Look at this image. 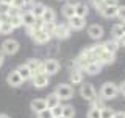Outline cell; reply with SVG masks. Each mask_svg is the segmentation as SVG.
Listing matches in <instances>:
<instances>
[{"instance_id": "obj_1", "label": "cell", "mask_w": 125, "mask_h": 118, "mask_svg": "<svg viewBox=\"0 0 125 118\" xmlns=\"http://www.w3.org/2000/svg\"><path fill=\"white\" fill-rule=\"evenodd\" d=\"M117 95H119V89H117V84H114V82H105L100 87V98H103L105 101L114 100Z\"/></svg>"}, {"instance_id": "obj_2", "label": "cell", "mask_w": 125, "mask_h": 118, "mask_svg": "<svg viewBox=\"0 0 125 118\" xmlns=\"http://www.w3.org/2000/svg\"><path fill=\"white\" fill-rule=\"evenodd\" d=\"M21 45L16 39H6V41L2 42V47H0V51L3 53V56H13L19 51Z\"/></svg>"}, {"instance_id": "obj_3", "label": "cell", "mask_w": 125, "mask_h": 118, "mask_svg": "<svg viewBox=\"0 0 125 118\" xmlns=\"http://www.w3.org/2000/svg\"><path fill=\"white\" fill-rule=\"evenodd\" d=\"M55 93L60 96L61 101H69L73 98V87L70 84H58L56 89H55Z\"/></svg>"}, {"instance_id": "obj_4", "label": "cell", "mask_w": 125, "mask_h": 118, "mask_svg": "<svg viewBox=\"0 0 125 118\" xmlns=\"http://www.w3.org/2000/svg\"><path fill=\"white\" fill-rule=\"evenodd\" d=\"M80 96L86 100L88 103H91L94 98L97 96V92H95V87L91 84V82H81V87H80Z\"/></svg>"}, {"instance_id": "obj_5", "label": "cell", "mask_w": 125, "mask_h": 118, "mask_svg": "<svg viewBox=\"0 0 125 118\" xmlns=\"http://www.w3.org/2000/svg\"><path fill=\"white\" fill-rule=\"evenodd\" d=\"M70 33H72V30H70V26L67 23H56V28H55L53 36L56 39H60V41H64V39L70 37Z\"/></svg>"}, {"instance_id": "obj_6", "label": "cell", "mask_w": 125, "mask_h": 118, "mask_svg": "<svg viewBox=\"0 0 125 118\" xmlns=\"http://www.w3.org/2000/svg\"><path fill=\"white\" fill-rule=\"evenodd\" d=\"M42 64H44V73L47 75V76L56 75L58 72H60V68H61L60 62H58L56 59H47V61L42 62Z\"/></svg>"}, {"instance_id": "obj_7", "label": "cell", "mask_w": 125, "mask_h": 118, "mask_svg": "<svg viewBox=\"0 0 125 118\" xmlns=\"http://www.w3.org/2000/svg\"><path fill=\"white\" fill-rule=\"evenodd\" d=\"M30 34V37L33 39L36 44H47V42L52 39V36H50L47 31H44V30H36V31H31V33H28Z\"/></svg>"}, {"instance_id": "obj_8", "label": "cell", "mask_w": 125, "mask_h": 118, "mask_svg": "<svg viewBox=\"0 0 125 118\" xmlns=\"http://www.w3.org/2000/svg\"><path fill=\"white\" fill-rule=\"evenodd\" d=\"M31 81H33V87L34 89H45L47 85H49V82H50V76H47L45 73L34 75V76L31 78Z\"/></svg>"}, {"instance_id": "obj_9", "label": "cell", "mask_w": 125, "mask_h": 118, "mask_svg": "<svg viewBox=\"0 0 125 118\" xmlns=\"http://www.w3.org/2000/svg\"><path fill=\"white\" fill-rule=\"evenodd\" d=\"M88 34H89L91 39H94V41H100V39L103 37V34H105V30H103L102 25H99V23H92V25L88 28Z\"/></svg>"}, {"instance_id": "obj_10", "label": "cell", "mask_w": 125, "mask_h": 118, "mask_svg": "<svg viewBox=\"0 0 125 118\" xmlns=\"http://www.w3.org/2000/svg\"><path fill=\"white\" fill-rule=\"evenodd\" d=\"M67 25L70 26V30H73V31H81L86 26V19L80 17V16H73V17L69 19Z\"/></svg>"}, {"instance_id": "obj_11", "label": "cell", "mask_w": 125, "mask_h": 118, "mask_svg": "<svg viewBox=\"0 0 125 118\" xmlns=\"http://www.w3.org/2000/svg\"><path fill=\"white\" fill-rule=\"evenodd\" d=\"M92 61H94V59L88 54V51H86V50H83V51H81V53L77 56V59H75V67H77V68H80V70H83L84 67L88 65L89 62H92Z\"/></svg>"}, {"instance_id": "obj_12", "label": "cell", "mask_w": 125, "mask_h": 118, "mask_svg": "<svg viewBox=\"0 0 125 118\" xmlns=\"http://www.w3.org/2000/svg\"><path fill=\"white\" fill-rule=\"evenodd\" d=\"M6 82H8V85H11V87H21V85L23 84V79H22L21 76H19L17 70H13V72L8 73V76H6Z\"/></svg>"}, {"instance_id": "obj_13", "label": "cell", "mask_w": 125, "mask_h": 118, "mask_svg": "<svg viewBox=\"0 0 125 118\" xmlns=\"http://www.w3.org/2000/svg\"><path fill=\"white\" fill-rule=\"evenodd\" d=\"M21 19H22V26H25V28H30V26H33L34 22L38 20V19L34 17L33 14H31L30 9L22 11V13H21Z\"/></svg>"}, {"instance_id": "obj_14", "label": "cell", "mask_w": 125, "mask_h": 118, "mask_svg": "<svg viewBox=\"0 0 125 118\" xmlns=\"http://www.w3.org/2000/svg\"><path fill=\"white\" fill-rule=\"evenodd\" d=\"M99 64H102V65H111L113 62L116 61V54H113V53H108V51H102L99 56H97V59H95Z\"/></svg>"}, {"instance_id": "obj_15", "label": "cell", "mask_w": 125, "mask_h": 118, "mask_svg": "<svg viewBox=\"0 0 125 118\" xmlns=\"http://www.w3.org/2000/svg\"><path fill=\"white\" fill-rule=\"evenodd\" d=\"M117 9H119V6H109V5H103L99 9V13L102 17H105V19H113V17H116L117 16Z\"/></svg>"}, {"instance_id": "obj_16", "label": "cell", "mask_w": 125, "mask_h": 118, "mask_svg": "<svg viewBox=\"0 0 125 118\" xmlns=\"http://www.w3.org/2000/svg\"><path fill=\"white\" fill-rule=\"evenodd\" d=\"M30 107L34 113L42 112L44 109H47V103H45V98H34L33 101L30 103Z\"/></svg>"}, {"instance_id": "obj_17", "label": "cell", "mask_w": 125, "mask_h": 118, "mask_svg": "<svg viewBox=\"0 0 125 118\" xmlns=\"http://www.w3.org/2000/svg\"><path fill=\"white\" fill-rule=\"evenodd\" d=\"M69 81H70V84H81L83 82V70H80V68H72L70 70V73H69Z\"/></svg>"}, {"instance_id": "obj_18", "label": "cell", "mask_w": 125, "mask_h": 118, "mask_svg": "<svg viewBox=\"0 0 125 118\" xmlns=\"http://www.w3.org/2000/svg\"><path fill=\"white\" fill-rule=\"evenodd\" d=\"M102 64H99L97 61H92V62H89L88 65L83 68V72H86V75H89V76H94V75H99L102 72Z\"/></svg>"}, {"instance_id": "obj_19", "label": "cell", "mask_w": 125, "mask_h": 118, "mask_svg": "<svg viewBox=\"0 0 125 118\" xmlns=\"http://www.w3.org/2000/svg\"><path fill=\"white\" fill-rule=\"evenodd\" d=\"M111 34H113V39L119 42L122 39V36L125 34V23H116V25H113Z\"/></svg>"}, {"instance_id": "obj_20", "label": "cell", "mask_w": 125, "mask_h": 118, "mask_svg": "<svg viewBox=\"0 0 125 118\" xmlns=\"http://www.w3.org/2000/svg\"><path fill=\"white\" fill-rule=\"evenodd\" d=\"M102 47H103V50H105V51H108V53H113V54H116L120 45H119V42H117V41H114V39H109V41L103 42V44H102Z\"/></svg>"}, {"instance_id": "obj_21", "label": "cell", "mask_w": 125, "mask_h": 118, "mask_svg": "<svg viewBox=\"0 0 125 118\" xmlns=\"http://www.w3.org/2000/svg\"><path fill=\"white\" fill-rule=\"evenodd\" d=\"M75 3L77 2H69V3H66V5L62 6V9H61L62 16H64L67 20H69L70 17H73V16H75Z\"/></svg>"}, {"instance_id": "obj_22", "label": "cell", "mask_w": 125, "mask_h": 118, "mask_svg": "<svg viewBox=\"0 0 125 118\" xmlns=\"http://www.w3.org/2000/svg\"><path fill=\"white\" fill-rule=\"evenodd\" d=\"M44 9H45V5L44 3H41V2H34L33 5H31V14L34 16L36 19H41L42 17V14H44Z\"/></svg>"}, {"instance_id": "obj_23", "label": "cell", "mask_w": 125, "mask_h": 118, "mask_svg": "<svg viewBox=\"0 0 125 118\" xmlns=\"http://www.w3.org/2000/svg\"><path fill=\"white\" fill-rule=\"evenodd\" d=\"M41 20L44 22V23H47V22H55V20H56V13H55V9H53V8L45 6L44 14H42Z\"/></svg>"}, {"instance_id": "obj_24", "label": "cell", "mask_w": 125, "mask_h": 118, "mask_svg": "<svg viewBox=\"0 0 125 118\" xmlns=\"http://www.w3.org/2000/svg\"><path fill=\"white\" fill-rule=\"evenodd\" d=\"M45 103H47V109H53L55 106L61 104V100H60V96H58L55 92H52V93H49V95H47Z\"/></svg>"}, {"instance_id": "obj_25", "label": "cell", "mask_w": 125, "mask_h": 118, "mask_svg": "<svg viewBox=\"0 0 125 118\" xmlns=\"http://www.w3.org/2000/svg\"><path fill=\"white\" fill-rule=\"evenodd\" d=\"M89 13V6L86 5L84 2H77L75 3V16H80V17H84Z\"/></svg>"}, {"instance_id": "obj_26", "label": "cell", "mask_w": 125, "mask_h": 118, "mask_svg": "<svg viewBox=\"0 0 125 118\" xmlns=\"http://www.w3.org/2000/svg\"><path fill=\"white\" fill-rule=\"evenodd\" d=\"M17 73H19V76L22 78L23 81H28V79H31V70L27 67V64H21L17 67Z\"/></svg>"}, {"instance_id": "obj_27", "label": "cell", "mask_w": 125, "mask_h": 118, "mask_svg": "<svg viewBox=\"0 0 125 118\" xmlns=\"http://www.w3.org/2000/svg\"><path fill=\"white\" fill-rule=\"evenodd\" d=\"M13 31H14V28L8 20H3L0 23V34H11Z\"/></svg>"}, {"instance_id": "obj_28", "label": "cell", "mask_w": 125, "mask_h": 118, "mask_svg": "<svg viewBox=\"0 0 125 118\" xmlns=\"http://www.w3.org/2000/svg\"><path fill=\"white\" fill-rule=\"evenodd\" d=\"M62 117H66V118H73L75 117V109H73V106H70V104L62 106Z\"/></svg>"}, {"instance_id": "obj_29", "label": "cell", "mask_w": 125, "mask_h": 118, "mask_svg": "<svg viewBox=\"0 0 125 118\" xmlns=\"http://www.w3.org/2000/svg\"><path fill=\"white\" fill-rule=\"evenodd\" d=\"M8 22L13 25V28H21L22 26V19H21V14L19 16H13V17H8Z\"/></svg>"}, {"instance_id": "obj_30", "label": "cell", "mask_w": 125, "mask_h": 118, "mask_svg": "<svg viewBox=\"0 0 125 118\" xmlns=\"http://www.w3.org/2000/svg\"><path fill=\"white\" fill-rule=\"evenodd\" d=\"M113 115H114V110L111 107H108V106L100 109V118H113Z\"/></svg>"}, {"instance_id": "obj_31", "label": "cell", "mask_w": 125, "mask_h": 118, "mask_svg": "<svg viewBox=\"0 0 125 118\" xmlns=\"http://www.w3.org/2000/svg\"><path fill=\"white\" fill-rule=\"evenodd\" d=\"M55 28H56V22H47V23H44V26H42V30L47 31L50 36H53Z\"/></svg>"}, {"instance_id": "obj_32", "label": "cell", "mask_w": 125, "mask_h": 118, "mask_svg": "<svg viewBox=\"0 0 125 118\" xmlns=\"http://www.w3.org/2000/svg\"><path fill=\"white\" fill-rule=\"evenodd\" d=\"M91 107H97V109L105 107V100H103V98H100V96H95L91 101Z\"/></svg>"}, {"instance_id": "obj_33", "label": "cell", "mask_w": 125, "mask_h": 118, "mask_svg": "<svg viewBox=\"0 0 125 118\" xmlns=\"http://www.w3.org/2000/svg\"><path fill=\"white\" fill-rule=\"evenodd\" d=\"M86 118H100V109L97 107H91L86 113Z\"/></svg>"}, {"instance_id": "obj_34", "label": "cell", "mask_w": 125, "mask_h": 118, "mask_svg": "<svg viewBox=\"0 0 125 118\" xmlns=\"http://www.w3.org/2000/svg\"><path fill=\"white\" fill-rule=\"evenodd\" d=\"M52 110V115L53 118H58V117H61L62 115V104H58V106H55L53 109H50Z\"/></svg>"}, {"instance_id": "obj_35", "label": "cell", "mask_w": 125, "mask_h": 118, "mask_svg": "<svg viewBox=\"0 0 125 118\" xmlns=\"http://www.w3.org/2000/svg\"><path fill=\"white\" fill-rule=\"evenodd\" d=\"M116 17L119 19L122 23H125V5H122V6L119 5V9H117V16H116Z\"/></svg>"}, {"instance_id": "obj_36", "label": "cell", "mask_w": 125, "mask_h": 118, "mask_svg": "<svg viewBox=\"0 0 125 118\" xmlns=\"http://www.w3.org/2000/svg\"><path fill=\"white\" fill-rule=\"evenodd\" d=\"M11 6H13V8H17V9L22 11L27 5H25V2H23V0H13V2H11Z\"/></svg>"}, {"instance_id": "obj_37", "label": "cell", "mask_w": 125, "mask_h": 118, "mask_svg": "<svg viewBox=\"0 0 125 118\" xmlns=\"http://www.w3.org/2000/svg\"><path fill=\"white\" fill-rule=\"evenodd\" d=\"M38 118H53L52 110H50V109H44L42 112H39V113H38Z\"/></svg>"}, {"instance_id": "obj_38", "label": "cell", "mask_w": 125, "mask_h": 118, "mask_svg": "<svg viewBox=\"0 0 125 118\" xmlns=\"http://www.w3.org/2000/svg\"><path fill=\"white\" fill-rule=\"evenodd\" d=\"M22 11L21 9H17V8H13V6H10L8 8V13H6V16L8 17H13V16H19Z\"/></svg>"}, {"instance_id": "obj_39", "label": "cell", "mask_w": 125, "mask_h": 118, "mask_svg": "<svg viewBox=\"0 0 125 118\" xmlns=\"http://www.w3.org/2000/svg\"><path fill=\"white\" fill-rule=\"evenodd\" d=\"M91 2H92V6L95 8L97 11H99L100 8H102V6L105 5V0H91Z\"/></svg>"}, {"instance_id": "obj_40", "label": "cell", "mask_w": 125, "mask_h": 118, "mask_svg": "<svg viewBox=\"0 0 125 118\" xmlns=\"http://www.w3.org/2000/svg\"><path fill=\"white\" fill-rule=\"evenodd\" d=\"M105 5H109V6H119V0H105Z\"/></svg>"}, {"instance_id": "obj_41", "label": "cell", "mask_w": 125, "mask_h": 118, "mask_svg": "<svg viewBox=\"0 0 125 118\" xmlns=\"http://www.w3.org/2000/svg\"><path fill=\"white\" fill-rule=\"evenodd\" d=\"M117 89H119V93H120V95H124V96H125V81H124V82H120V84L117 85Z\"/></svg>"}, {"instance_id": "obj_42", "label": "cell", "mask_w": 125, "mask_h": 118, "mask_svg": "<svg viewBox=\"0 0 125 118\" xmlns=\"http://www.w3.org/2000/svg\"><path fill=\"white\" fill-rule=\"evenodd\" d=\"M113 118H125V112H122V110H117V112H114Z\"/></svg>"}, {"instance_id": "obj_43", "label": "cell", "mask_w": 125, "mask_h": 118, "mask_svg": "<svg viewBox=\"0 0 125 118\" xmlns=\"http://www.w3.org/2000/svg\"><path fill=\"white\" fill-rule=\"evenodd\" d=\"M3 62H5V56H3V53L0 51V68H2V65H3Z\"/></svg>"}, {"instance_id": "obj_44", "label": "cell", "mask_w": 125, "mask_h": 118, "mask_svg": "<svg viewBox=\"0 0 125 118\" xmlns=\"http://www.w3.org/2000/svg\"><path fill=\"white\" fill-rule=\"evenodd\" d=\"M11 2H13V0H0V3H3V5H8V6H11Z\"/></svg>"}, {"instance_id": "obj_45", "label": "cell", "mask_w": 125, "mask_h": 118, "mask_svg": "<svg viewBox=\"0 0 125 118\" xmlns=\"http://www.w3.org/2000/svg\"><path fill=\"white\" fill-rule=\"evenodd\" d=\"M23 2H25V5H27V6H31L34 2H36V0H23Z\"/></svg>"}, {"instance_id": "obj_46", "label": "cell", "mask_w": 125, "mask_h": 118, "mask_svg": "<svg viewBox=\"0 0 125 118\" xmlns=\"http://www.w3.org/2000/svg\"><path fill=\"white\" fill-rule=\"evenodd\" d=\"M119 45H124V47H125V34L122 36V39L119 41Z\"/></svg>"}, {"instance_id": "obj_47", "label": "cell", "mask_w": 125, "mask_h": 118, "mask_svg": "<svg viewBox=\"0 0 125 118\" xmlns=\"http://www.w3.org/2000/svg\"><path fill=\"white\" fill-rule=\"evenodd\" d=\"M0 118H10V117H8L6 113H0Z\"/></svg>"}, {"instance_id": "obj_48", "label": "cell", "mask_w": 125, "mask_h": 118, "mask_svg": "<svg viewBox=\"0 0 125 118\" xmlns=\"http://www.w3.org/2000/svg\"><path fill=\"white\" fill-rule=\"evenodd\" d=\"M58 118H66V117H62V115H61V117H58Z\"/></svg>"}, {"instance_id": "obj_49", "label": "cell", "mask_w": 125, "mask_h": 118, "mask_svg": "<svg viewBox=\"0 0 125 118\" xmlns=\"http://www.w3.org/2000/svg\"><path fill=\"white\" fill-rule=\"evenodd\" d=\"M0 23H2V19H0Z\"/></svg>"}]
</instances>
